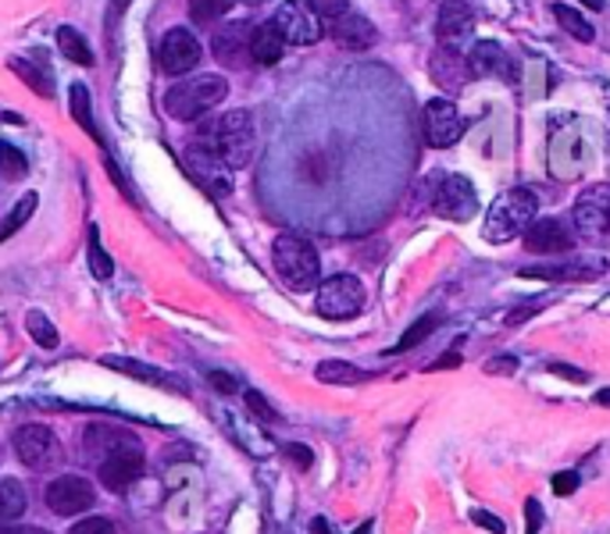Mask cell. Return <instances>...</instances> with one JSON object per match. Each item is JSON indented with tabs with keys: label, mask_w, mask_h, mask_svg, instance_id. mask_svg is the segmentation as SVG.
Here are the masks:
<instances>
[{
	"label": "cell",
	"mask_w": 610,
	"mask_h": 534,
	"mask_svg": "<svg viewBox=\"0 0 610 534\" xmlns=\"http://www.w3.org/2000/svg\"><path fill=\"white\" fill-rule=\"evenodd\" d=\"M90 271L101 282H108L111 274H115V264H111V257L101 247V232H97V225H90Z\"/></svg>",
	"instance_id": "obj_35"
},
{
	"label": "cell",
	"mask_w": 610,
	"mask_h": 534,
	"mask_svg": "<svg viewBox=\"0 0 610 534\" xmlns=\"http://www.w3.org/2000/svg\"><path fill=\"white\" fill-rule=\"evenodd\" d=\"M0 534H47V531L30 527V524H0Z\"/></svg>",
	"instance_id": "obj_48"
},
{
	"label": "cell",
	"mask_w": 610,
	"mask_h": 534,
	"mask_svg": "<svg viewBox=\"0 0 610 534\" xmlns=\"http://www.w3.org/2000/svg\"><path fill=\"white\" fill-rule=\"evenodd\" d=\"M467 68H472L475 79H507L515 82V61H510V54L500 47V43H475L472 50H467Z\"/></svg>",
	"instance_id": "obj_17"
},
{
	"label": "cell",
	"mask_w": 610,
	"mask_h": 534,
	"mask_svg": "<svg viewBox=\"0 0 610 534\" xmlns=\"http://www.w3.org/2000/svg\"><path fill=\"white\" fill-rule=\"evenodd\" d=\"M36 204H39V196H36V193H25V196L19 200V204L11 207V214H8V218L0 221V242H8V239L15 236V232H19V228H22L25 221L33 218V214H36Z\"/></svg>",
	"instance_id": "obj_28"
},
{
	"label": "cell",
	"mask_w": 610,
	"mask_h": 534,
	"mask_svg": "<svg viewBox=\"0 0 610 534\" xmlns=\"http://www.w3.org/2000/svg\"><path fill=\"white\" fill-rule=\"evenodd\" d=\"M472 521H475L478 527L493 531V534H504V521H500V516H489L486 510H475V513H472Z\"/></svg>",
	"instance_id": "obj_41"
},
{
	"label": "cell",
	"mask_w": 610,
	"mask_h": 534,
	"mask_svg": "<svg viewBox=\"0 0 610 534\" xmlns=\"http://www.w3.org/2000/svg\"><path fill=\"white\" fill-rule=\"evenodd\" d=\"M58 47H61V54L68 57V61H76V65H93V50H90V43H87V36L82 33H76L72 25H61L58 29Z\"/></svg>",
	"instance_id": "obj_26"
},
{
	"label": "cell",
	"mask_w": 610,
	"mask_h": 534,
	"mask_svg": "<svg viewBox=\"0 0 610 534\" xmlns=\"http://www.w3.org/2000/svg\"><path fill=\"white\" fill-rule=\"evenodd\" d=\"M524 250L539 253V257H557L575 247V232L557 218H535L529 228H524Z\"/></svg>",
	"instance_id": "obj_15"
},
{
	"label": "cell",
	"mask_w": 610,
	"mask_h": 534,
	"mask_svg": "<svg viewBox=\"0 0 610 534\" xmlns=\"http://www.w3.org/2000/svg\"><path fill=\"white\" fill-rule=\"evenodd\" d=\"M329 36H332L343 50H372L375 39H379L375 25L368 22L364 14H358V11H343L339 19H332V22H329Z\"/></svg>",
	"instance_id": "obj_18"
},
{
	"label": "cell",
	"mask_w": 610,
	"mask_h": 534,
	"mask_svg": "<svg viewBox=\"0 0 610 534\" xmlns=\"http://www.w3.org/2000/svg\"><path fill=\"white\" fill-rule=\"evenodd\" d=\"M524 516H529V534H539V527H543V510H539V499L524 502Z\"/></svg>",
	"instance_id": "obj_42"
},
{
	"label": "cell",
	"mask_w": 610,
	"mask_h": 534,
	"mask_svg": "<svg viewBox=\"0 0 610 534\" xmlns=\"http://www.w3.org/2000/svg\"><path fill=\"white\" fill-rule=\"evenodd\" d=\"M25 510H30L25 485L15 478H0V524H15Z\"/></svg>",
	"instance_id": "obj_23"
},
{
	"label": "cell",
	"mask_w": 610,
	"mask_h": 534,
	"mask_svg": "<svg viewBox=\"0 0 610 534\" xmlns=\"http://www.w3.org/2000/svg\"><path fill=\"white\" fill-rule=\"evenodd\" d=\"M47 507L50 513L58 516H76V513H87L93 507V485L87 478H79V474H65V478H54L47 485Z\"/></svg>",
	"instance_id": "obj_12"
},
{
	"label": "cell",
	"mask_w": 610,
	"mask_h": 534,
	"mask_svg": "<svg viewBox=\"0 0 610 534\" xmlns=\"http://www.w3.org/2000/svg\"><path fill=\"white\" fill-rule=\"evenodd\" d=\"M315 307L329 321H350L364 310V285L353 279V274H332L318 285Z\"/></svg>",
	"instance_id": "obj_6"
},
{
	"label": "cell",
	"mask_w": 610,
	"mask_h": 534,
	"mask_svg": "<svg viewBox=\"0 0 610 534\" xmlns=\"http://www.w3.org/2000/svg\"><path fill=\"white\" fill-rule=\"evenodd\" d=\"M550 11H553V19H557V25H561L572 39H578V43H592L596 33H592V25H589V19H586V14H581V11L567 8V4H553Z\"/></svg>",
	"instance_id": "obj_24"
},
{
	"label": "cell",
	"mask_w": 610,
	"mask_h": 534,
	"mask_svg": "<svg viewBox=\"0 0 610 534\" xmlns=\"http://www.w3.org/2000/svg\"><path fill=\"white\" fill-rule=\"evenodd\" d=\"M318 382H325V385H361V382H368V371L347 364V360H325V364H318Z\"/></svg>",
	"instance_id": "obj_25"
},
{
	"label": "cell",
	"mask_w": 610,
	"mask_h": 534,
	"mask_svg": "<svg viewBox=\"0 0 610 534\" xmlns=\"http://www.w3.org/2000/svg\"><path fill=\"white\" fill-rule=\"evenodd\" d=\"M108 367H118L125 374H133V378H144V382H154V385H172V378H165V374H158L154 367L147 364H136V360H125V356H104Z\"/></svg>",
	"instance_id": "obj_34"
},
{
	"label": "cell",
	"mask_w": 610,
	"mask_h": 534,
	"mask_svg": "<svg viewBox=\"0 0 610 534\" xmlns=\"http://www.w3.org/2000/svg\"><path fill=\"white\" fill-rule=\"evenodd\" d=\"M515 367H518V360H515V356H496V360H489V364H486L489 374H510Z\"/></svg>",
	"instance_id": "obj_45"
},
{
	"label": "cell",
	"mask_w": 610,
	"mask_h": 534,
	"mask_svg": "<svg viewBox=\"0 0 610 534\" xmlns=\"http://www.w3.org/2000/svg\"><path fill=\"white\" fill-rule=\"evenodd\" d=\"M290 43L282 39V33L275 29V22H268V25H258L253 29V36H250V57H253V65H275L282 61V54H286Z\"/></svg>",
	"instance_id": "obj_21"
},
{
	"label": "cell",
	"mask_w": 610,
	"mask_h": 534,
	"mask_svg": "<svg viewBox=\"0 0 610 534\" xmlns=\"http://www.w3.org/2000/svg\"><path fill=\"white\" fill-rule=\"evenodd\" d=\"M250 36H253V29L244 25V22H233V25H225L222 33H215V57L225 65V68H247L253 57H250Z\"/></svg>",
	"instance_id": "obj_19"
},
{
	"label": "cell",
	"mask_w": 610,
	"mask_h": 534,
	"mask_svg": "<svg viewBox=\"0 0 610 534\" xmlns=\"http://www.w3.org/2000/svg\"><path fill=\"white\" fill-rule=\"evenodd\" d=\"M25 331H30L33 342L44 345V350H58V328L47 321V314H39V310L25 314Z\"/></svg>",
	"instance_id": "obj_31"
},
{
	"label": "cell",
	"mask_w": 610,
	"mask_h": 534,
	"mask_svg": "<svg viewBox=\"0 0 610 534\" xmlns=\"http://www.w3.org/2000/svg\"><path fill=\"white\" fill-rule=\"evenodd\" d=\"M211 385H215L218 393H236V388H239L233 374H222V371H211Z\"/></svg>",
	"instance_id": "obj_44"
},
{
	"label": "cell",
	"mask_w": 610,
	"mask_h": 534,
	"mask_svg": "<svg viewBox=\"0 0 610 534\" xmlns=\"http://www.w3.org/2000/svg\"><path fill=\"white\" fill-rule=\"evenodd\" d=\"M310 534H332V527L318 516V521H310Z\"/></svg>",
	"instance_id": "obj_50"
},
{
	"label": "cell",
	"mask_w": 610,
	"mask_h": 534,
	"mask_svg": "<svg viewBox=\"0 0 610 534\" xmlns=\"http://www.w3.org/2000/svg\"><path fill=\"white\" fill-rule=\"evenodd\" d=\"M247 407H250L253 413H258V417H264V421H279V413H275L272 407H268L261 393H247Z\"/></svg>",
	"instance_id": "obj_40"
},
{
	"label": "cell",
	"mask_w": 610,
	"mask_h": 534,
	"mask_svg": "<svg viewBox=\"0 0 610 534\" xmlns=\"http://www.w3.org/2000/svg\"><path fill=\"white\" fill-rule=\"evenodd\" d=\"M575 488H578V474L575 470L553 474V492H557V496H572Z\"/></svg>",
	"instance_id": "obj_39"
},
{
	"label": "cell",
	"mask_w": 610,
	"mask_h": 534,
	"mask_svg": "<svg viewBox=\"0 0 610 534\" xmlns=\"http://www.w3.org/2000/svg\"><path fill=\"white\" fill-rule=\"evenodd\" d=\"M125 442H133V435H125V431H115V428H104V424H97V428H90L87 431V450L93 453V456H108L111 450H118V445H125Z\"/></svg>",
	"instance_id": "obj_27"
},
{
	"label": "cell",
	"mask_w": 610,
	"mask_h": 534,
	"mask_svg": "<svg viewBox=\"0 0 610 534\" xmlns=\"http://www.w3.org/2000/svg\"><path fill=\"white\" fill-rule=\"evenodd\" d=\"M233 4L236 0H190V14L196 22H218V19H225V14L233 11Z\"/></svg>",
	"instance_id": "obj_36"
},
{
	"label": "cell",
	"mask_w": 610,
	"mask_h": 534,
	"mask_svg": "<svg viewBox=\"0 0 610 534\" xmlns=\"http://www.w3.org/2000/svg\"><path fill=\"white\" fill-rule=\"evenodd\" d=\"M421 122H425V139H429L432 147H439V150L453 147V143L464 136V122H461L458 107H453L450 100H443V96H436V100L425 104Z\"/></svg>",
	"instance_id": "obj_14"
},
{
	"label": "cell",
	"mask_w": 610,
	"mask_h": 534,
	"mask_svg": "<svg viewBox=\"0 0 610 534\" xmlns=\"http://www.w3.org/2000/svg\"><path fill=\"white\" fill-rule=\"evenodd\" d=\"M272 264L279 271V279L286 282L293 293H310L315 285H321V261L318 250L310 247L304 236H279L272 247Z\"/></svg>",
	"instance_id": "obj_3"
},
{
	"label": "cell",
	"mask_w": 610,
	"mask_h": 534,
	"mask_svg": "<svg viewBox=\"0 0 610 534\" xmlns=\"http://www.w3.org/2000/svg\"><path fill=\"white\" fill-rule=\"evenodd\" d=\"M572 225L578 239L596 242V247H610V185H589L575 200Z\"/></svg>",
	"instance_id": "obj_5"
},
{
	"label": "cell",
	"mask_w": 610,
	"mask_h": 534,
	"mask_svg": "<svg viewBox=\"0 0 610 534\" xmlns=\"http://www.w3.org/2000/svg\"><path fill=\"white\" fill-rule=\"evenodd\" d=\"M467 36H472V8L464 0H443L436 19V39L439 47L467 54Z\"/></svg>",
	"instance_id": "obj_16"
},
{
	"label": "cell",
	"mask_w": 610,
	"mask_h": 534,
	"mask_svg": "<svg viewBox=\"0 0 610 534\" xmlns=\"http://www.w3.org/2000/svg\"><path fill=\"white\" fill-rule=\"evenodd\" d=\"M553 374H564V378H572V382H589V374L586 371H578V367H567V364H550Z\"/></svg>",
	"instance_id": "obj_46"
},
{
	"label": "cell",
	"mask_w": 610,
	"mask_h": 534,
	"mask_svg": "<svg viewBox=\"0 0 610 534\" xmlns=\"http://www.w3.org/2000/svg\"><path fill=\"white\" fill-rule=\"evenodd\" d=\"M458 364H461V356L458 353H447V356H439L429 371H443V367H458Z\"/></svg>",
	"instance_id": "obj_49"
},
{
	"label": "cell",
	"mask_w": 610,
	"mask_h": 534,
	"mask_svg": "<svg viewBox=\"0 0 610 534\" xmlns=\"http://www.w3.org/2000/svg\"><path fill=\"white\" fill-rule=\"evenodd\" d=\"M68 534H118V531L111 521H104V516H82V521Z\"/></svg>",
	"instance_id": "obj_38"
},
{
	"label": "cell",
	"mask_w": 610,
	"mask_h": 534,
	"mask_svg": "<svg viewBox=\"0 0 610 534\" xmlns=\"http://www.w3.org/2000/svg\"><path fill=\"white\" fill-rule=\"evenodd\" d=\"M225 96H229L225 76H215V71H207V76H187L165 93V111L172 114L176 122H196V118H204L211 107H218Z\"/></svg>",
	"instance_id": "obj_1"
},
{
	"label": "cell",
	"mask_w": 610,
	"mask_h": 534,
	"mask_svg": "<svg viewBox=\"0 0 610 534\" xmlns=\"http://www.w3.org/2000/svg\"><path fill=\"white\" fill-rule=\"evenodd\" d=\"M307 8L318 14V19H339L343 11H350V0H307Z\"/></svg>",
	"instance_id": "obj_37"
},
{
	"label": "cell",
	"mask_w": 610,
	"mask_h": 534,
	"mask_svg": "<svg viewBox=\"0 0 610 534\" xmlns=\"http://www.w3.org/2000/svg\"><path fill=\"white\" fill-rule=\"evenodd\" d=\"M201 43L190 33V29H168L161 36V47H158V61L168 76H187L196 65H201Z\"/></svg>",
	"instance_id": "obj_13"
},
{
	"label": "cell",
	"mask_w": 610,
	"mask_h": 534,
	"mask_svg": "<svg viewBox=\"0 0 610 534\" xmlns=\"http://www.w3.org/2000/svg\"><path fill=\"white\" fill-rule=\"evenodd\" d=\"M11 71H15V76L25 82V86H30V90L36 93V96H44V100H50L54 96V86L44 79V71H39L36 65H30V61H22V57H11Z\"/></svg>",
	"instance_id": "obj_30"
},
{
	"label": "cell",
	"mask_w": 610,
	"mask_h": 534,
	"mask_svg": "<svg viewBox=\"0 0 610 534\" xmlns=\"http://www.w3.org/2000/svg\"><path fill=\"white\" fill-rule=\"evenodd\" d=\"M432 211L439 214V218H447V221L475 218V211H478L475 185L467 182L464 175H443L436 182V190H432Z\"/></svg>",
	"instance_id": "obj_9"
},
{
	"label": "cell",
	"mask_w": 610,
	"mask_h": 534,
	"mask_svg": "<svg viewBox=\"0 0 610 534\" xmlns=\"http://www.w3.org/2000/svg\"><path fill=\"white\" fill-rule=\"evenodd\" d=\"M436 325H439V317H436V314H425V317H418V321H415V325H410V328L404 331V339L396 342L389 353H407V350H415V345H421L425 339L432 336V331H436Z\"/></svg>",
	"instance_id": "obj_32"
},
{
	"label": "cell",
	"mask_w": 610,
	"mask_h": 534,
	"mask_svg": "<svg viewBox=\"0 0 610 534\" xmlns=\"http://www.w3.org/2000/svg\"><path fill=\"white\" fill-rule=\"evenodd\" d=\"M144 474V450H139V442H125L118 450H111L104 459H101V485L108 492H129V485Z\"/></svg>",
	"instance_id": "obj_11"
},
{
	"label": "cell",
	"mask_w": 610,
	"mask_h": 534,
	"mask_svg": "<svg viewBox=\"0 0 610 534\" xmlns=\"http://www.w3.org/2000/svg\"><path fill=\"white\" fill-rule=\"evenodd\" d=\"M603 261H575V264H550V268H521V279H550V282H567V279H596L603 274Z\"/></svg>",
	"instance_id": "obj_22"
},
{
	"label": "cell",
	"mask_w": 610,
	"mask_h": 534,
	"mask_svg": "<svg viewBox=\"0 0 610 534\" xmlns=\"http://www.w3.org/2000/svg\"><path fill=\"white\" fill-rule=\"evenodd\" d=\"M596 402H600V407H607V410H610V388H600V393H596Z\"/></svg>",
	"instance_id": "obj_51"
},
{
	"label": "cell",
	"mask_w": 610,
	"mask_h": 534,
	"mask_svg": "<svg viewBox=\"0 0 610 534\" xmlns=\"http://www.w3.org/2000/svg\"><path fill=\"white\" fill-rule=\"evenodd\" d=\"M539 200L532 190H507L504 196L493 200V207L486 214V225H482V236L489 242H510L524 236V228L535 221Z\"/></svg>",
	"instance_id": "obj_4"
},
{
	"label": "cell",
	"mask_w": 610,
	"mask_h": 534,
	"mask_svg": "<svg viewBox=\"0 0 610 534\" xmlns=\"http://www.w3.org/2000/svg\"><path fill=\"white\" fill-rule=\"evenodd\" d=\"M244 4H268V0H244Z\"/></svg>",
	"instance_id": "obj_53"
},
{
	"label": "cell",
	"mask_w": 610,
	"mask_h": 534,
	"mask_svg": "<svg viewBox=\"0 0 610 534\" xmlns=\"http://www.w3.org/2000/svg\"><path fill=\"white\" fill-rule=\"evenodd\" d=\"M286 456H290L301 470H307V467H310V459H315V456H310L307 445H286Z\"/></svg>",
	"instance_id": "obj_43"
},
{
	"label": "cell",
	"mask_w": 610,
	"mask_h": 534,
	"mask_svg": "<svg viewBox=\"0 0 610 534\" xmlns=\"http://www.w3.org/2000/svg\"><path fill=\"white\" fill-rule=\"evenodd\" d=\"M467 54L461 50H447V47H439L436 57H432V79L436 86H443V90H461L464 79H467Z\"/></svg>",
	"instance_id": "obj_20"
},
{
	"label": "cell",
	"mask_w": 610,
	"mask_h": 534,
	"mask_svg": "<svg viewBox=\"0 0 610 534\" xmlns=\"http://www.w3.org/2000/svg\"><path fill=\"white\" fill-rule=\"evenodd\" d=\"M272 22L290 47H310V43H318L325 36V25L318 14L307 8V0H286V4L275 11Z\"/></svg>",
	"instance_id": "obj_10"
},
{
	"label": "cell",
	"mask_w": 610,
	"mask_h": 534,
	"mask_svg": "<svg viewBox=\"0 0 610 534\" xmlns=\"http://www.w3.org/2000/svg\"><path fill=\"white\" fill-rule=\"evenodd\" d=\"M15 456L30 470H50L61 464V442L54 439V431L44 424H25L15 431Z\"/></svg>",
	"instance_id": "obj_7"
},
{
	"label": "cell",
	"mask_w": 610,
	"mask_h": 534,
	"mask_svg": "<svg viewBox=\"0 0 610 534\" xmlns=\"http://www.w3.org/2000/svg\"><path fill=\"white\" fill-rule=\"evenodd\" d=\"M581 4H586L589 11H600V8H603V0H581Z\"/></svg>",
	"instance_id": "obj_52"
},
{
	"label": "cell",
	"mask_w": 610,
	"mask_h": 534,
	"mask_svg": "<svg viewBox=\"0 0 610 534\" xmlns=\"http://www.w3.org/2000/svg\"><path fill=\"white\" fill-rule=\"evenodd\" d=\"M68 100H72V118L87 128V133L101 143V128H97V122H93V104H90V90L82 82H76L72 86V93H68Z\"/></svg>",
	"instance_id": "obj_29"
},
{
	"label": "cell",
	"mask_w": 610,
	"mask_h": 534,
	"mask_svg": "<svg viewBox=\"0 0 610 534\" xmlns=\"http://www.w3.org/2000/svg\"><path fill=\"white\" fill-rule=\"evenodd\" d=\"M187 168L193 171V179L201 182L204 190L215 193V196H229L233 193V175H229L233 168L222 161L218 150L211 147L204 136L187 147Z\"/></svg>",
	"instance_id": "obj_8"
},
{
	"label": "cell",
	"mask_w": 610,
	"mask_h": 534,
	"mask_svg": "<svg viewBox=\"0 0 610 534\" xmlns=\"http://www.w3.org/2000/svg\"><path fill=\"white\" fill-rule=\"evenodd\" d=\"M25 171H30V161H25V154L15 147V143H0V175L4 179H22Z\"/></svg>",
	"instance_id": "obj_33"
},
{
	"label": "cell",
	"mask_w": 610,
	"mask_h": 534,
	"mask_svg": "<svg viewBox=\"0 0 610 534\" xmlns=\"http://www.w3.org/2000/svg\"><path fill=\"white\" fill-rule=\"evenodd\" d=\"M204 139L218 150L222 161L236 171L253 161V150H258V125H253L250 111H229L211 128H204Z\"/></svg>",
	"instance_id": "obj_2"
},
{
	"label": "cell",
	"mask_w": 610,
	"mask_h": 534,
	"mask_svg": "<svg viewBox=\"0 0 610 534\" xmlns=\"http://www.w3.org/2000/svg\"><path fill=\"white\" fill-rule=\"evenodd\" d=\"M133 0H111V8H108V25H115L122 14H125V8H129Z\"/></svg>",
	"instance_id": "obj_47"
}]
</instances>
